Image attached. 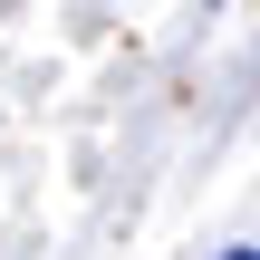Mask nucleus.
Here are the masks:
<instances>
[{"label":"nucleus","mask_w":260,"mask_h":260,"mask_svg":"<svg viewBox=\"0 0 260 260\" xmlns=\"http://www.w3.org/2000/svg\"><path fill=\"white\" fill-rule=\"evenodd\" d=\"M222 260H260V241H241V251H222Z\"/></svg>","instance_id":"obj_1"}]
</instances>
